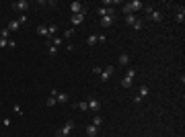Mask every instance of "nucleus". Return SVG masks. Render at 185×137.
<instances>
[{
  "instance_id": "nucleus-1",
  "label": "nucleus",
  "mask_w": 185,
  "mask_h": 137,
  "mask_svg": "<svg viewBox=\"0 0 185 137\" xmlns=\"http://www.w3.org/2000/svg\"><path fill=\"white\" fill-rule=\"evenodd\" d=\"M74 127H76V123H74V121H66V125L56 131V137H68L70 133H72V129H74Z\"/></svg>"
},
{
  "instance_id": "nucleus-2",
  "label": "nucleus",
  "mask_w": 185,
  "mask_h": 137,
  "mask_svg": "<svg viewBox=\"0 0 185 137\" xmlns=\"http://www.w3.org/2000/svg\"><path fill=\"white\" fill-rule=\"evenodd\" d=\"M144 4L140 2V0H132V2H127V4H124V12L126 14H134L136 10H140Z\"/></svg>"
},
{
  "instance_id": "nucleus-3",
  "label": "nucleus",
  "mask_w": 185,
  "mask_h": 137,
  "mask_svg": "<svg viewBox=\"0 0 185 137\" xmlns=\"http://www.w3.org/2000/svg\"><path fill=\"white\" fill-rule=\"evenodd\" d=\"M126 23L130 25L134 31H140V29H142V21H140L136 14H127V16H126Z\"/></svg>"
},
{
  "instance_id": "nucleus-4",
  "label": "nucleus",
  "mask_w": 185,
  "mask_h": 137,
  "mask_svg": "<svg viewBox=\"0 0 185 137\" xmlns=\"http://www.w3.org/2000/svg\"><path fill=\"white\" fill-rule=\"evenodd\" d=\"M113 72H115V68L113 66H107L105 70H101V74H99V78H101V82H107L111 76H113Z\"/></svg>"
},
{
  "instance_id": "nucleus-5",
  "label": "nucleus",
  "mask_w": 185,
  "mask_h": 137,
  "mask_svg": "<svg viewBox=\"0 0 185 137\" xmlns=\"http://www.w3.org/2000/svg\"><path fill=\"white\" fill-rule=\"evenodd\" d=\"M29 6H31V4H29L27 0H17V2H12V8H14V10H21V12L29 10Z\"/></svg>"
},
{
  "instance_id": "nucleus-6",
  "label": "nucleus",
  "mask_w": 185,
  "mask_h": 137,
  "mask_svg": "<svg viewBox=\"0 0 185 137\" xmlns=\"http://www.w3.org/2000/svg\"><path fill=\"white\" fill-rule=\"evenodd\" d=\"M86 104H89V111H92V113H99V109H101V103H99L95 96H91V98L86 100Z\"/></svg>"
},
{
  "instance_id": "nucleus-7",
  "label": "nucleus",
  "mask_w": 185,
  "mask_h": 137,
  "mask_svg": "<svg viewBox=\"0 0 185 137\" xmlns=\"http://www.w3.org/2000/svg\"><path fill=\"white\" fill-rule=\"evenodd\" d=\"M70 10H72V14H78V12H86V8H84L82 2H72V4H70Z\"/></svg>"
},
{
  "instance_id": "nucleus-8",
  "label": "nucleus",
  "mask_w": 185,
  "mask_h": 137,
  "mask_svg": "<svg viewBox=\"0 0 185 137\" xmlns=\"http://www.w3.org/2000/svg\"><path fill=\"white\" fill-rule=\"evenodd\" d=\"M84 14H86V12H78V14H72V16H70L72 25H74V27H78V25H80L82 21H84Z\"/></svg>"
},
{
  "instance_id": "nucleus-9",
  "label": "nucleus",
  "mask_w": 185,
  "mask_h": 137,
  "mask_svg": "<svg viewBox=\"0 0 185 137\" xmlns=\"http://www.w3.org/2000/svg\"><path fill=\"white\" fill-rule=\"evenodd\" d=\"M148 16H150V21H154V23H161V21H162V12L161 10H154V8L148 12Z\"/></svg>"
},
{
  "instance_id": "nucleus-10",
  "label": "nucleus",
  "mask_w": 185,
  "mask_h": 137,
  "mask_svg": "<svg viewBox=\"0 0 185 137\" xmlns=\"http://www.w3.org/2000/svg\"><path fill=\"white\" fill-rule=\"evenodd\" d=\"M113 21H115V16H101L99 25H101V27H111V25H113Z\"/></svg>"
},
{
  "instance_id": "nucleus-11",
  "label": "nucleus",
  "mask_w": 185,
  "mask_h": 137,
  "mask_svg": "<svg viewBox=\"0 0 185 137\" xmlns=\"http://www.w3.org/2000/svg\"><path fill=\"white\" fill-rule=\"evenodd\" d=\"M99 16H115L113 8H99Z\"/></svg>"
},
{
  "instance_id": "nucleus-12",
  "label": "nucleus",
  "mask_w": 185,
  "mask_h": 137,
  "mask_svg": "<svg viewBox=\"0 0 185 137\" xmlns=\"http://www.w3.org/2000/svg\"><path fill=\"white\" fill-rule=\"evenodd\" d=\"M62 43H64V41H62L60 37H49V39H47V45H56V47H62Z\"/></svg>"
},
{
  "instance_id": "nucleus-13",
  "label": "nucleus",
  "mask_w": 185,
  "mask_h": 137,
  "mask_svg": "<svg viewBox=\"0 0 185 137\" xmlns=\"http://www.w3.org/2000/svg\"><path fill=\"white\" fill-rule=\"evenodd\" d=\"M97 43H99V35H89V37H86V45H97Z\"/></svg>"
},
{
  "instance_id": "nucleus-14",
  "label": "nucleus",
  "mask_w": 185,
  "mask_h": 137,
  "mask_svg": "<svg viewBox=\"0 0 185 137\" xmlns=\"http://www.w3.org/2000/svg\"><path fill=\"white\" fill-rule=\"evenodd\" d=\"M56 100H58L60 104L68 103V94H66V92H58V94H56Z\"/></svg>"
},
{
  "instance_id": "nucleus-15",
  "label": "nucleus",
  "mask_w": 185,
  "mask_h": 137,
  "mask_svg": "<svg viewBox=\"0 0 185 137\" xmlns=\"http://www.w3.org/2000/svg\"><path fill=\"white\" fill-rule=\"evenodd\" d=\"M183 21H185V8L179 6V8H177V23H183Z\"/></svg>"
},
{
  "instance_id": "nucleus-16",
  "label": "nucleus",
  "mask_w": 185,
  "mask_h": 137,
  "mask_svg": "<svg viewBox=\"0 0 185 137\" xmlns=\"http://www.w3.org/2000/svg\"><path fill=\"white\" fill-rule=\"evenodd\" d=\"M37 35L47 37V25H39V27H37Z\"/></svg>"
},
{
  "instance_id": "nucleus-17",
  "label": "nucleus",
  "mask_w": 185,
  "mask_h": 137,
  "mask_svg": "<svg viewBox=\"0 0 185 137\" xmlns=\"http://www.w3.org/2000/svg\"><path fill=\"white\" fill-rule=\"evenodd\" d=\"M91 125H95V127H97V129H99V127L103 125V119H101V117H99V115H97V117H92Z\"/></svg>"
},
{
  "instance_id": "nucleus-18",
  "label": "nucleus",
  "mask_w": 185,
  "mask_h": 137,
  "mask_svg": "<svg viewBox=\"0 0 185 137\" xmlns=\"http://www.w3.org/2000/svg\"><path fill=\"white\" fill-rule=\"evenodd\" d=\"M19 27H21V25H19V21H11V23L6 25V29H8V31H17Z\"/></svg>"
},
{
  "instance_id": "nucleus-19",
  "label": "nucleus",
  "mask_w": 185,
  "mask_h": 137,
  "mask_svg": "<svg viewBox=\"0 0 185 137\" xmlns=\"http://www.w3.org/2000/svg\"><path fill=\"white\" fill-rule=\"evenodd\" d=\"M86 135H89V137H95V135H97V127H95V125H89V127H86Z\"/></svg>"
},
{
  "instance_id": "nucleus-20",
  "label": "nucleus",
  "mask_w": 185,
  "mask_h": 137,
  "mask_svg": "<svg viewBox=\"0 0 185 137\" xmlns=\"http://www.w3.org/2000/svg\"><path fill=\"white\" fill-rule=\"evenodd\" d=\"M127 61H130V55H127V53H121V55H119V64H121V66H127Z\"/></svg>"
},
{
  "instance_id": "nucleus-21",
  "label": "nucleus",
  "mask_w": 185,
  "mask_h": 137,
  "mask_svg": "<svg viewBox=\"0 0 185 137\" xmlns=\"http://www.w3.org/2000/svg\"><path fill=\"white\" fill-rule=\"evenodd\" d=\"M8 37H11V31H8V29L4 27V29L0 31V39H6V41H8Z\"/></svg>"
},
{
  "instance_id": "nucleus-22",
  "label": "nucleus",
  "mask_w": 185,
  "mask_h": 137,
  "mask_svg": "<svg viewBox=\"0 0 185 137\" xmlns=\"http://www.w3.org/2000/svg\"><path fill=\"white\" fill-rule=\"evenodd\" d=\"M126 78H130V80H134V78H136V70L127 68V70H126Z\"/></svg>"
},
{
  "instance_id": "nucleus-23",
  "label": "nucleus",
  "mask_w": 185,
  "mask_h": 137,
  "mask_svg": "<svg viewBox=\"0 0 185 137\" xmlns=\"http://www.w3.org/2000/svg\"><path fill=\"white\" fill-rule=\"evenodd\" d=\"M72 106H76V109H80L82 113H84V111H89V104H86V103H76V104H72Z\"/></svg>"
},
{
  "instance_id": "nucleus-24",
  "label": "nucleus",
  "mask_w": 185,
  "mask_h": 137,
  "mask_svg": "<svg viewBox=\"0 0 185 137\" xmlns=\"http://www.w3.org/2000/svg\"><path fill=\"white\" fill-rule=\"evenodd\" d=\"M47 49H49V55H58V49H60V47H56V45H47Z\"/></svg>"
},
{
  "instance_id": "nucleus-25",
  "label": "nucleus",
  "mask_w": 185,
  "mask_h": 137,
  "mask_svg": "<svg viewBox=\"0 0 185 137\" xmlns=\"http://www.w3.org/2000/svg\"><path fill=\"white\" fill-rule=\"evenodd\" d=\"M138 96H142V98H144V96H148V88H146V86H140Z\"/></svg>"
},
{
  "instance_id": "nucleus-26",
  "label": "nucleus",
  "mask_w": 185,
  "mask_h": 137,
  "mask_svg": "<svg viewBox=\"0 0 185 137\" xmlns=\"http://www.w3.org/2000/svg\"><path fill=\"white\" fill-rule=\"evenodd\" d=\"M74 33H76L74 29H66V33H64V37H66V39H70V37H74Z\"/></svg>"
},
{
  "instance_id": "nucleus-27",
  "label": "nucleus",
  "mask_w": 185,
  "mask_h": 137,
  "mask_svg": "<svg viewBox=\"0 0 185 137\" xmlns=\"http://www.w3.org/2000/svg\"><path fill=\"white\" fill-rule=\"evenodd\" d=\"M121 86H124V88H130V86H132V80H130V78H124V80H121Z\"/></svg>"
},
{
  "instance_id": "nucleus-28",
  "label": "nucleus",
  "mask_w": 185,
  "mask_h": 137,
  "mask_svg": "<svg viewBox=\"0 0 185 137\" xmlns=\"http://www.w3.org/2000/svg\"><path fill=\"white\" fill-rule=\"evenodd\" d=\"M54 104H58L56 96H49V98H47V106H54Z\"/></svg>"
},
{
  "instance_id": "nucleus-29",
  "label": "nucleus",
  "mask_w": 185,
  "mask_h": 137,
  "mask_svg": "<svg viewBox=\"0 0 185 137\" xmlns=\"http://www.w3.org/2000/svg\"><path fill=\"white\" fill-rule=\"evenodd\" d=\"M27 23V14H21V19H19V25H25Z\"/></svg>"
},
{
  "instance_id": "nucleus-30",
  "label": "nucleus",
  "mask_w": 185,
  "mask_h": 137,
  "mask_svg": "<svg viewBox=\"0 0 185 137\" xmlns=\"http://www.w3.org/2000/svg\"><path fill=\"white\" fill-rule=\"evenodd\" d=\"M12 109H14V113H19V115H23V109H21V106H19V104H14V106H12Z\"/></svg>"
},
{
  "instance_id": "nucleus-31",
  "label": "nucleus",
  "mask_w": 185,
  "mask_h": 137,
  "mask_svg": "<svg viewBox=\"0 0 185 137\" xmlns=\"http://www.w3.org/2000/svg\"><path fill=\"white\" fill-rule=\"evenodd\" d=\"M134 103H136V104H142V96H138V94H136V96H134Z\"/></svg>"
},
{
  "instance_id": "nucleus-32",
  "label": "nucleus",
  "mask_w": 185,
  "mask_h": 137,
  "mask_svg": "<svg viewBox=\"0 0 185 137\" xmlns=\"http://www.w3.org/2000/svg\"><path fill=\"white\" fill-rule=\"evenodd\" d=\"M8 47H11V49H14V47H17V41H12V39H8Z\"/></svg>"
},
{
  "instance_id": "nucleus-33",
  "label": "nucleus",
  "mask_w": 185,
  "mask_h": 137,
  "mask_svg": "<svg viewBox=\"0 0 185 137\" xmlns=\"http://www.w3.org/2000/svg\"><path fill=\"white\" fill-rule=\"evenodd\" d=\"M2 125H4V127H11V119H2Z\"/></svg>"
},
{
  "instance_id": "nucleus-34",
  "label": "nucleus",
  "mask_w": 185,
  "mask_h": 137,
  "mask_svg": "<svg viewBox=\"0 0 185 137\" xmlns=\"http://www.w3.org/2000/svg\"><path fill=\"white\" fill-rule=\"evenodd\" d=\"M0 47H8V41H6V39H0Z\"/></svg>"
}]
</instances>
